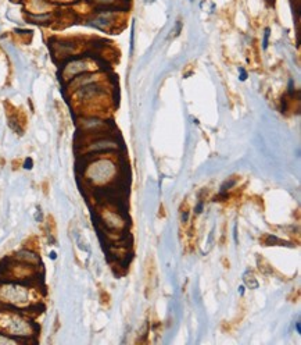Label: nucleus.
Segmentation results:
<instances>
[{
  "label": "nucleus",
  "mask_w": 301,
  "mask_h": 345,
  "mask_svg": "<svg viewBox=\"0 0 301 345\" xmlns=\"http://www.w3.org/2000/svg\"><path fill=\"white\" fill-rule=\"evenodd\" d=\"M0 302L14 306V308L29 306L31 305L29 288L22 285V284H16V282L2 284V287H0Z\"/></svg>",
  "instance_id": "obj_1"
},
{
  "label": "nucleus",
  "mask_w": 301,
  "mask_h": 345,
  "mask_svg": "<svg viewBox=\"0 0 301 345\" xmlns=\"http://www.w3.org/2000/svg\"><path fill=\"white\" fill-rule=\"evenodd\" d=\"M0 331L11 337H26L32 335V326L21 316L9 312L0 313Z\"/></svg>",
  "instance_id": "obj_2"
},
{
  "label": "nucleus",
  "mask_w": 301,
  "mask_h": 345,
  "mask_svg": "<svg viewBox=\"0 0 301 345\" xmlns=\"http://www.w3.org/2000/svg\"><path fill=\"white\" fill-rule=\"evenodd\" d=\"M83 147H85L83 152L88 156H97V155H102V153H110V152L117 151L120 145H118V142L115 141L114 138H111V136L106 134V135L92 138Z\"/></svg>",
  "instance_id": "obj_3"
},
{
  "label": "nucleus",
  "mask_w": 301,
  "mask_h": 345,
  "mask_svg": "<svg viewBox=\"0 0 301 345\" xmlns=\"http://www.w3.org/2000/svg\"><path fill=\"white\" fill-rule=\"evenodd\" d=\"M93 64L86 58H73L64 64L61 70V77L64 81H71L75 77H78L81 74L92 73Z\"/></svg>",
  "instance_id": "obj_4"
},
{
  "label": "nucleus",
  "mask_w": 301,
  "mask_h": 345,
  "mask_svg": "<svg viewBox=\"0 0 301 345\" xmlns=\"http://www.w3.org/2000/svg\"><path fill=\"white\" fill-rule=\"evenodd\" d=\"M115 11L117 10L102 9V10L94 13V16L89 20V22H90V25L96 26L102 31H110L117 24V13Z\"/></svg>",
  "instance_id": "obj_5"
},
{
  "label": "nucleus",
  "mask_w": 301,
  "mask_h": 345,
  "mask_svg": "<svg viewBox=\"0 0 301 345\" xmlns=\"http://www.w3.org/2000/svg\"><path fill=\"white\" fill-rule=\"evenodd\" d=\"M89 171H92L90 180H93V181H104L111 174H114V167L106 159H96V160L92 162V167L89 168Z\"/></svg>",
  "instance_id": "obj_6"
},
{
  "label": "nucleus",
  "mask_w": 301,
  "mask_h": 345,
  "mask_svg": "<svg viewBox=\"0 0 301 345\" xmlns=\"http://www.w3.org/2000/svg\"><path fill=\"white\" fill-rule=\"evenodd\" d=\"M26 7L29 14H41V13H50L52 3L47 0H28Z\"/></svg>",
  "instance_id": "obj_7"
},
{
  "label": "nucleus",
  "mask_w": 301,
  "mask_h": 345,
  "mask_svg": "<svg viewBox=\"0 0 301 345\" xmlns=\"http://www.w3.org/2000/svg\"><path fill=\"white\" fill-rule=\"evenodd\" d=\"M14 259L18 262H22V263H26V265H31V266L39 265V257H38L37 253L28 251V249H24V251H20L18 253H16Z\"/></svg>",
  "instance_id": "obj_8"
},
{
  "label": "nucleus",
  "mask_w": 301,
  "mask_h": 345,
  "mask_svg": "<svg viewBox=\"0 0 301 345\" xmlns=\"http://www.w3.org/2000/svg\"><path fill=\"white\" fill-rule=\"evenodd\" d=\"M28 18L34 24H46L52 20V13H41V14H29Z\"/></svg>",
  "instance_id": "obj_9"
},
{
  "label": "nucleus",
  "mask_w": 301,
  "mask_h": 345,
  "mask_svg": "<svg viewBox=\"0 0 301 345\" xmlns=\"http://www.w3.org/2000/svg\"><path fill=\"white\" fill-rule=\"evenodd\" d=\"M94 6H97V7H102V9H111V7H114L117 6L120 2L122 0H90Z\"/></svg>",
  "instance_id": "obj_10"
},
{
  "label": "nucleus",
  "mask_w": 301,
  "mask_h": 345,
  "mask_svg": "<svg viewBox=\"0 0 301 345\" xmlns=\"http://www.w3.org/2000/svg\"><path fill=\"white\" fill-rule=\"evenodd\" d=\"M243 280H244V284H246L247 287H250V288H257V287H258V281H257V280H255V278H254V276H253V273H250V272L246 273V274H244Z\"/></svg>",
  "instance_id": "obj_11"
},
{
  "label": "nucleus",
  "mask_w": 301,
  "mask_h": 345,
  "mask_svg": "<svg viewBox=\"0 0 301 345\" xmlns=\"http://www.w3.org/2000/svg\"><path fill=\"white\" fill-rule=\"evenodd\" d=\"M276 242H281V241L278 240L275 236H268L265 238V244L266 245H272V244H276Z\"/></svg>",
  "instance_id": "obj_12"
},
{
  "label": "nucleus",
  "mask_w": 301,
  "mask_h": 345,
  "mask_svg": "<svg viewBox=\"0 0 301 345\" xmlns=\"http://www.w3.org/2000/svg\"><path fill=\"white\" fill-rule=\"evenodd\" d=\"M270 28H266V30H265V35H264V45H262V46H264V49H266V46H268V38H270Z\"/></svg>",
  "instance_id": "obj_13"
},
{
  "label": "nucleus",
  "mask_w": 301,
  "mask_h": 345,
  "mask_svg": "<svg viewBox=\"0 0 301 345\" xmlns=\"http://www.w3.org/2000/svg\"><path fill=\"white\" fill-rule=\"evenodd\" d=\"M203 208H204V205H203V202H200V204H198L197 206H196V209H194V212H196L197 215H200V213H202V212H203Z\"/></svg>",
  "instance_id": "obj_14"
},
{
  "label": "nucleus",
  "mask_w": 301,
  "mask_h": 345,
  "mask_svg": "<svg viewBox=\"0 0 301 345\" xmlns=\"http://www.w3.org/2000/svg\"><path fill=\"white\" fill-rule=\"evenodd\" d=\"M246 78H247V73L244 71L243 68H240V79H242V81H244Z\"/></svg>",
  "instance_id": "obj_15"
},
{
  "label": "nucleus",
  "mask_w": 301,
  "mask_h": 345,
  "mask_svg": "<svg viewBox=\"0 0 301 345\" xmlns=\"http://www.w3.org/2000/svg\"><path fill=\"white\" fill-rule=\"evenodd\" d=\"M187 219H189V213H187V212H183V213H182V221L186 223Z\"/></svg>",
  "instance_id": "obj_16"
},
{
  "label": "nucleus",
  "mask_w": 301,
  "mask_h": 345,
  "mask_svg": "<svg viewBox=\"0 0 301 345\" xmlns=\"http://www.w3.org/2000/svg\"><path fill=\"white\" fill-rule=\"evenodd\" d=\"M31 166H32V160H31V159H26L25 164H24V167L31 168Z\"/></svg>",
  "instance_id": "obj_17"
},
{
  "label": "nucleus",
  "mask_w": 301,
  "mask_h": 345,
  "mask_svg": "<svg viewBox=\"0 0 301 345\" xmlns=\"http://www.w3.org/2000/svg\"><path fill=\"white\" fill-rule=\"evenodd\" d=\"M296 330H297V333H298V334H300V333H301V326H300V322H297V323H296Z\"/></svg>",
  "instance_id": "obj_18"
},
{
  "label": "nucleus",
  "mask_w": 301,
  "mask_h": 345,
  "mask_svg": "<svg viewBox=\"0 0 301 345\" xmlns=\"http://www.w3.org/2000/svg\"><path fill=\"white\" fill-rule=\"evenodd\" d=\"M239 294H240V295H243V294H244V285L239 287Z\"/></svg>",
  "instance_id": "obj_19"
},
{
  "label": "nucleus",
  "mask_w": 301,
  "mask_h": 345,
  "mask_svg": "<svg viewBox=\"0 0 301 345\" xmlns=\"http://www.w3.org/2000/svg\"><path fill=\"white\" fill-rule=\"evenodd\" d=\"M50 257H52L53 261H54V259L57 257V256H56V252H52V253H50Z\"/></svg>",
  "instance_id": "obj_20"
}]
</instances>
